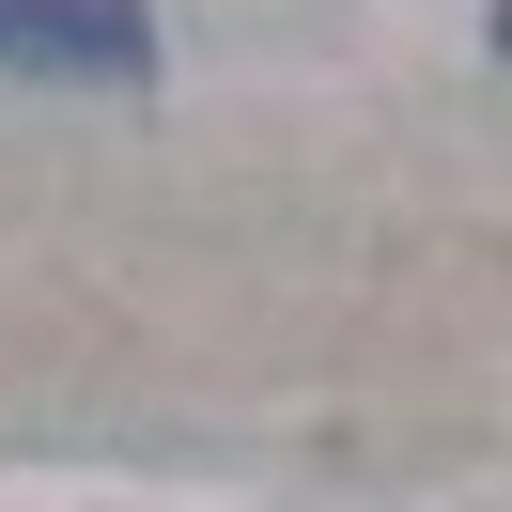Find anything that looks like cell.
<instances>
[{
	"label": "cell",
	"mask_w": 512,
	"mask_h": 512,
	"mask_svg": "<svg viewBox=\"0 0 512 512\" xmlns=\"http://www.w3.org/2000/svg\"><path fill=\"white\" fill-rule=\"evenodd\" d=\"M0 78L140 94V78H156V0H0Z\"/></svg>",
	"instance_id": "obj_1"
}]
</instances>
